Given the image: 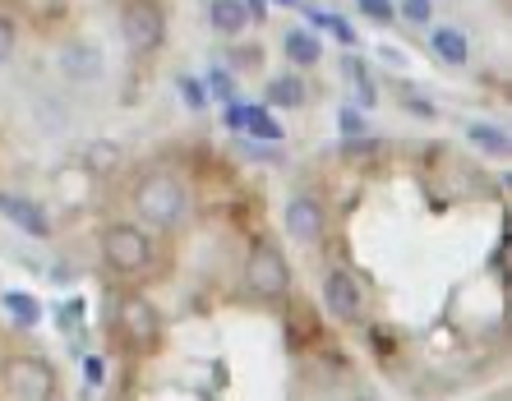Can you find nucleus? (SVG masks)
Here are the masks:
<instances>
[{
  "instance_id": "4468645a",
  "label": "nucleus",
  "mask_w": 512,
  "mask_h": 401,
  "mask_svg": "<svg viewBox=\"0 0 512 401\" xmlns=\"http://www.w3.org/2000/svg\"><path fill=\"white\" fill-rule=\"evenodd\" d=\"M236 130H250L254 139H268V143L282 139V125L263 107H245V102H236Z\"/></svg>"
},
{
  "instance_id": "dca6fc26",
  "label": "nucleus",
  "mask_w": 512,
  "mask_h": 401,
  "mask_svg": "<svg viewBox=\"0 0 512 401\" xmlns=\"http://www.w3.org/2000/svg\"><path fill=\"white\" fill-rule=\"evenodd\" d=\"M466 139L476 143L480 153H489V157L508 153V130H499V125H471V130H466Z\"/></svg>"
},
{
  "instance_id": "9d476101",
  "label": "nucleus",
  "mask_w": 512,
  "mask_h": 401,
  "mask_svg": "<svg viewBox=\"0 0 512 401\" xmlns=\"http://www.w3.org/2000/svg\"><path fill=\"white\" fill-rule=\"evenodd\" d=\"M0 217H10L24 236H51L47 213L37 208L33 199H19V194H0Z\"/></svg>"
},
{
  "instance_id": "ddd939ff",
  "label": "nucleus",
  "mask_w": 512,
  "mask_h": 401,
  "mask_svg": "<svg viewBox=\"0 0 512 401\" xmlns=\"http://www.w3.org/2000/svg\"><path fill=\"white\" fill-rule=\"evenodd\" d=\"M208 19H213V28H217L222 37H240L245 28H250L245 0H213V5H208Z\"/></svg>"
},
{
  "instance_id": "7ed1b4c3",
  "label": "nucleus",
  "mask_w": 512,
  "mask_h": 401,
  "mask_svg": "<svg viewBox=\"0 0 512 401\" xmlns=\"http://www.w3.org/2000/svg\"><path fill=\"white\" fill-rule=\"evenodd\" d=\"M102 263H107L116 277H143V272L157 263V245L143 226L116 222L102 231Z\"/></svg>"
},
{
  "instance_id": "a211bd4d",
  "label": "nucleus",
  "mask_w": 512,
  "mask_h": 401,
  "mask_svg": "<svg viewBox=\"0 0 512 401\" xmlns=\"http://www.w3.org/2000/svg\"><path fill=\"white\" fill-rule=\"evenodd\" d=\"M84 162L93 166V171H102V176H107V171H116V166H120V148H116V143H93V148L84 153Z\"/></svg>"
},
{
  "instance_id": "b1692460",
  "label": "nucleus",
  "mask_w": 512,
  "mask_h": 401,
  "mask_svg": "<svg viewBox=\"0 0 512 401\" xmlns=\"http://www.w3.org/2000/svg\"><path fill=\"white\" fill-rule=\"evenodd\" d=\"M180 97H185V102H190L194 111H203V107H208V97H203V88H199V83H194V79H180Z\"/></svg>"
},
{
  "instance_id": "5701e85b",
  "label": "nucleus",
  "mask_w": 512,
  "mask_h": 401,
  "mask_svg": "<svg viewBox=\"0 0 512 401\" xmlns=\"http://www.w3.org/2000/svg\"><path fill=\"white\" fill-rule=\"evenodd\" d=\"M402 14L411 19V24H429L434 5H429V0H402Z\"/></svg>"
},
{
  "instance_id": "0eeeda50",
  "label": "nucleus",
  "mask_w": 512,
  "mask_h": 401,
  "mask_svg": "<svg viewBox=\"0 0 512 401\" xmlns=\"http://www.w3.org/2000/svg\"><path fill=\"white\" fill-rule=\"evenodd\" d=\"M282 226L300 249H310V245H319L323 231H328V213H323V203L314 199V194H291L282 208Z\"/></svg>"
},
{
  "instance_id": "cd10ccee",
  "label": "nucleus",
  "mask_w": 512,
  "mask_h": 401,
  "mask_svg": "<svg viewBox=\"0 0 512 401\" xmlns=\"http://www.w3.org/2000/svg\"><path fill=\"white\" fill-rule=\"evenodd\" d=\"M245 14H250V19H263V14H268V0H245Z\"/></svg>"
},
{
  "instance_id": "6e6552de",
  "label": "nucleus",
  "mask_w": 512,
  "mask_h": 401,
  "mask_svg": "<svg viewBox=\"0 0 512 401\" xmlns=\"http://www.w3.org/2000/svg\"><path fill=\"white\" fill-rule=\"evenodd\" d=\"M323 309L337 323H360L365 319V291L346 268H328L323 272Z\"/></svg>"
},
{
  "instance_id": "f257e3e1",
  "label": "nucleus",
  "mask_w": 512,
  "mask_h": 401,
  "mask_svg": "<svg viewBox=\"0 0 512 401\" xmlns=\"http://www.w3.org/2000/svg\"><path fill=\"white\" fill-rule=\"evenodd\" d=\"M130 208L153 231H176L190 217V185L176 171H167V166H148L130 185Z\"/></svg>"
},
{
  "instance_id": "20e7f679",
  "label": "nucleus",
  "mask_w": 512,
  "mask_h": 401,
  "mask_svg": "<svg viewBox=\"0 0 512 401\" xmlns=\"http://www.w3.org/2000/svg\"><path fill=\"white\" fill-rule=\"evenodd\" d=\"M120 37L134 56H153L167 42V14L157 0H125L120 5Z\"/></svg>"
},
{
  "instance_id": "412c9836",
  "label": "nucleus",
  "mask_w": 512,
  "mask_h": 401,
  "mask_svg": "<svg viewBox=\"0 0 512 401\" xmlns=\"http://www.w3.org/2000/svg\"><path fill=\"white\" fill-rule=\"evenodd\" d=\"M5 305L14 309V319H19V323H37V305H28V300H24V295H19V291H10V295H5Z\"/></svg>"
},
{
  "instance_id": "39448f33",
  "label": "nucleus",
  "mask_w": 512,
  "mask_h": 401,
  "mask_svg": "<svg viewBox=\"0 0 512 401\" xmlns=\"http://www.w3.org/2000/svg\"><path fill=\"white\" fill-rule=\"evenodd\" d=\"M116 332L125 337L130 351H157V342H162V314H157V305L148 295L125 291L116 300Z\"/></svg>"
},
{
  "instance_id": "f03ea898",
  "label": "nucleus",
  "mask_w": 512,
  "mask_h": 401,
  "mask_svg": "<svg viewBox=\"0 0 512 401\" xmlns=\"http://www.w3.org/2000/svg\"><path fill=\"white\" fill-rule=\"evenodd\" d=\"M60 383L51 360L42 355H5L0 360V397L5 401H56Z\"/></svg>"
},
{
  "instance_id": "f8f14e48",
  "label": "nucleus",
  "mask_w": 512,
  "mask_h": 401,
  "mask_svg": "<svg viewBox=\"0 0 512 401\" xmlns=\"http://www.w3.org/2000/svg\"><path fill=\"white\" fill-rule=\"evenodd\" d=\"M282 51H286L291 65H300V70H310V65L323 60V42L310 33V28H291V33L282 37Z\"/></svg>"
},
{
  "instance_id": "c85d7f7f",
  "label": "nucleus",
  "mask_w": 512,
  "mask_h": 401,
  "mask_svg": "<svg viewBox=\"0 0 512 401\" xmlns=\"http://www.w3.org/2000/svg\"><path fill=\"white\" fill-rule=\"evenodd\" d=\"M277 5H300V0H277Z\"/></svg>"
},
{
  "instance_id": "f3484780",
  "label": "nucleus",
  "mask_w": 512,
  "mask_h": 401,
  "mask_svg": "<svg viewBox=\"0 0 512 401\" xmlns=\"http://www.w3.org/2000/svg\"><path fill=\"white\" fill-rule=\"evenodd\" d=\"M346 74H351V83H356L360 107H370V111H374V102H379V88H374V79L365 74V65H360V60H346Z\"/></svg>"
},
{
  "instance_id": "423d86ee",
  "label": "nucleus",
  "mask_w": 512,
  "mask_h": 401,
  "mask_svg": "<svg viewBox=\"0 0 512 401\" xmlns=\"http://www.w3.org/2000/svg\"><path fill=\"white\" fill-rule=\"evenodd\" d=\"M245 286H250V295H259V300H286V291H291V268H286L282 249L268 245V240H254L250 259H245Z\"/></svg>"
},
{
  "instance_id": "1a4fd4ad",
  "label": "nucleus",
  "mask_w": 512,
  "mask_h": 401,
  "mask_svg": "<svg viewBox=\"0 0 512 401\" xmlns=\"http://www.w3.org/2000/svg\"><path fill=\"white\" fill-rule=\"evenodd\" d=\"M102 70H107L102 47H97V42H88V37H74V42H65V47H60V74H65L70 83H97V79H102Z\"/></svg>"
},
{
  "instance_id": "aec40b11",
  "label": "nucleus",
  "mask_w": 512,
  "mask_h": 401,
  "mask_svg": "<svg viewBox=\"0 0 512 401\" xmlns=\"http://www.w3.org/2000/svg\"><path fill=\"white\" fill-rule=\"evenodd\" d=\"M14 47H19V28H14L10 14H0V65L14 60Z\"/></svg>"
},
{
  "instance_id": "9b49d317",
  "label": "nucleus",
  "mask_w": 512,
  "mask_h": 401,
  "mask_svg": "<svg viewBox=\"0 0 512 401\" xmlns=\"http://www.w3.org/2000/svg\"><path fill=\"white\" fill-rule=\"evenodd\" d=\"M429 47H434V56L443 60V65H453V70H462L466 60H471V42H466V33L462 28H434L429 33Z\"/></svg>"
},
{
  "instance_id": "393cba45",
  "label": "nucleus",
  "mask_w": 512,
  "mask_h": 401,
  "mask_svg": "<svg viewBox=\"0 0 512 401\" xmlns=\"http://www.w3.org/2000/svg\"><path fill=\"white\" fill-rule=\"evenodd\" d=\"M208 88H213L217 97H231V88H236V83H231L227 70H213V74H208Z\"/></svg>"
},
{
  "instance_id": "4be33fe9",
  "label": "nucleus",
  "mask_w": 512,
  "mask_h": 401,
  "mask_svg": "<svg viewBox=\"0 0 512 401\" xmlns=\"http://www.w3.org/2000/svg\"><path fill=\"white\" fill-rule=\"evenodd\" d=\"M323 28H333V37L342 42V47H356V42H360V37L351 33V24H346V19H337V14H328V19H323Z\"/></svg>"
},
{
  "instance_id": "a878e982",
  "label": "nucleus",
  "mask_w": 512,
  "mask_h": 401,
  "mask_svg": "<svg viewBox=\"0 0 512 401\" xmlns=\"http://www.w3.org/2000/svg\"><path fill=\"white\" fill-rule=\"evenodd\" d=\"M406 111H411V116H420V120L439 116V111H434V102H425V97H406Z\"/></svg>"
},
{
  "instance_id": "bb28decb",
  "label": "nucleus",
  "mask_w": 512,
  "mask_h": 401,
  "mask_svg": "<svg viewBox=\"0 0 512 401\" xmlns=\"http://www.w3.org/2000/svg\"><path fill=\"white\" fill-rule=\"evenodd\" d=\"M342 130H346V134H360V130H365V120L356 116V107H346V111H342Z\"/></svg>"
},
{
  "instance_id": "6ab92c4d",
  "label": "nucleus",
  "mask_w": 512,
  "mask_h": 401,
  "mask_svg": "<svg viewBox=\"0 0 512 401\" xmlns=\"http://www.w3.org/2000/svg\"><path fill=\"white\" fill-rule=\"evenodd\" d=\"M356 10L365 14V19H374V24H393V19H397L393 0H356Z\"/></svg>"
},
{
  "instance_id": "2eb2a0df",
  "label": "nucleus",
  "mask_w": 512,
  "mask_h": 401,
  "mask_svg": "<svg viewBox=\"0 0 512 401\" xmlns=\"http://www.w3.org/2000/svg\"><path fill=\"white\" fill-rule=\"evenodd\" d=\"M268 102L282 107V111H296L300 102H305V83H300L296 74H282V79L268 83Z\"/></svg>"
}]
</instances>
